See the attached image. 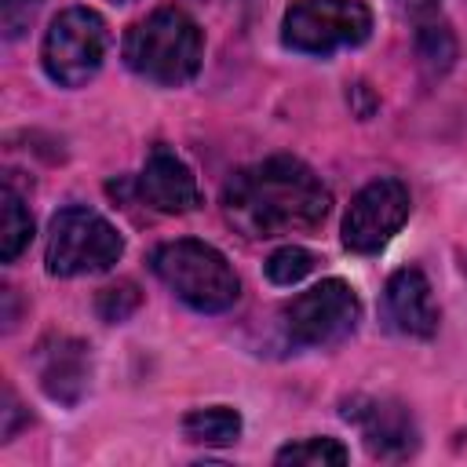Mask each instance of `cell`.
<instances>
[{"label": "cell", "instance_id": "22", "mask_svg": "<svg viewBox=\"0 0 467 467\" xmlns=\"http://www.w3.org/2000/svg\"><path fill=\"white\" fill-rule=\"evenodd\" d=\"M113 4H128V0H113Z\"/></svg>", "mask_w": 467, "mask_h": 467}, {"label": "cell", "instance_id": "11", "mask_svg": "<svg viewBox=\"0 0 467 467\" xmlns=\"http://www.w3.org/2000/svg\"><path fill=\"white\" fill-rule=\"evenodd\" d=\"M135 193L142 204H150L153 212H164V215H182L201 204V190H197L190 164L168 146L150 150V157L135 179Z\"/></svg>", "mask_w": 467, "mask_h": 467}, {"label": "cell", "instance_id": "3", "mask_svg": "<svg viewBox=\"0 0 467 467\" xmlns=\"http://www.w3.org/2000/svg\"><path fill=\"white\" fill-rule=\"evenodd\" d=\"M153 274L193 310L201 314H219L230 310L241 296V281L234 274V266L226 263V255L204 241L193 237H179L168 241L153 252Z\"/></svg>", "mask_w": 467, "mask_h": 467}, {"label": "cell", "instance_id": "12", "mask_svg": "<svg viewBox=\"0 0 467 467\" xmlns=\"http://www.w3.org/2000/svg\"><path fill=\"white\" fill-rule=\"evenodd\" d=\"M387 317L398 332L427 339L438 328V306L431 296V281L420 266H401L387 281Z\"/></svg>", "mask_w": 467, "mask_h": 467}, {"label": "cell", "instance_id": "14", "mask_svg": "<svg viewBox=\"0 0 467 467\" xmlns=\"http://www.w3.org/2000/svg\"><path fill=\"white\" fill-rule=\"evenodd\" d=\"M182 434L193 445H230L241 438V416L226 405H212V409H193L182 420Z\"/></svg>", "mask_w": 467, "mask_h": 467}, {"label": "cell", "instance_id": "7", "mask_svg": "<svg viewBox=\"0 0 467 467\" xmlns=\"http://www.w3.org/2000/svg\"><path fill=\"white\" fill-rule=\"evenodd\" d=\"M281 317H285V332L292 343L328 347L354 332V325L361 317V303L347 281L328 277V281H317L314 288L292 296L285 303Z\"/></svg>", "mask_w": 467, "mask_h": 467}, {"label": "cell", "instance_id": "2", "mask_svg": "<svg viewBox=\"0 0 467 467\" xmlns=\"http://www.w3.org/2000/svg\"><path fill=\"white\" fill-rule=\"evenodd\" d=\"M201 29L182 7H157L146 18H139L124 36V62L164 88H179L193 80L201 69Z\"/></svg>", "mask_w": 467, "mask_h": 467}, {"label": "cell", "instance_id": "17", "mask_svg": "<svg viewBox=\"0 0 467 467\" xmlns=\"http://www.w3.org/2000/svg\"><path fill=\"white\" fill-rule=\"evenodd\" d=\"M314 263H317L314 252H306V248H299V244H285V248H277V252L266 259V277H270L274 285H296V281H303V277L314 270Z\"/></svg>", "mask_w": 467, "mask_h": 467}, {"label": "cell", "instance_id": "5", "mask_svg": "<svg viewBox=\"0 0 467 467\" xmlns=\"http://www.w3.org/2000/svg\"><path fill=\"white\" fill-rule=\"evenodd\" d=\"M106 22L88 11V7H66L62 15L51 18L47 33H44V69L55 84L62 88H80L88 84L106 58Z\"/></svg>", "mask_w": 467, "mask_h": 467}, {"label": "cell", "instance_id": "20", "mask_svg": "<svg viewBox=\"0 0 467 467\" xmlns=\"http://www.w3.org/2000/svg\"><path fill=\"white\" fill-rule=\"evenodd\" d=\"M18 409H22V405H18L15 390L7 387V390H4V441L15 434V420H18Z\"/></svg>", "mask_w": 467, "mask_h": 467}, {"label": "cell", "instance_id": "6", "mask_svg": "<svg viewBox=\"0 0 467 467\" xmlns=\"http://www.w3.org/2000/svg\"><path fill=\"white\" fill-rule=\"evenodd\" d=\"M368 33H372V11L361 0H296L281 22L285 44L306 55L354 47L368 40Z\"/></svg>", "mask_w": 467, "mask_h": 467}, {"label": "cell", "instance_id": "13", "mask_svg": "<svg viewBox=\"0 0 467 467\" xmlns=\"http://www.w3.org/2000/svg\"><path fill=\"white\" fill-rule=\"evenodd\" d=\"M29 237H33V215H29L26 201L18 197V190L11 182H4V190H0V259L15 263L26 252Z\"/></svg>", "mask_w": 467, "mask_h": 467}, {"label": "cell", "instance_id": "9", "mask_svg": "<svg viewBox=\"0 0 467 467\" xmlns=\"http://www.w3.org/2000/svg\"><path fill=\"white\" fill-rule=\"evenodd\" d=\"M343 416L361 431V441L379 460H405L420 445L412 412L394 398H350Z\"/></svg>", "mask_w": 467, "mask_h": 467}, {"label": "cell", "instance_id": "10", "mask_svg": "<svg viewBox=\"0 0 467 467\" xmlns=\"http://www.w3.org/2000/svg\"><path fill=\"white\" fill-rule=\"evenodd\" d=\"M33 368H36V379H40V387H44L47 398H55L62 405H77L80 394L88 390V379H91L88 343L77 339V336L51 332V336H44L36 343Z\"/></svg>", "mask_w": 467, "mask_h": 467}, {"label": "cell", "instance_id": "19", "mask_svg": "<svg viewBox=\"0 0 467 467\" xmlns=\"http://www.w3.org/2000/svg\"><path fill=\"white\" fill-rule=\"evenodd\" d=\"M36 4H40V0H0V15H4L7 36H18V33H22V22L29 18V11H33Z\"/></svg>", "mask_w": 467, "mask_h": 467}, {"label": "cell", "instance_id": "18", "mask_svg": "<svg viewBox=\"0 0 467 467\" xmlns=\"http://www.w3.org/2000/svg\"><path fill=\"white\" fill-rule=\"evenodd\" d=\"M139 303H142L139 288H135L131 281H117V285H106V288L99 292L95 310H99V317H102V321L117 325V321H128V317L139 310Z\"/></svg>", "mask_w": 467, "mask_h": 467}, {"label": "cell", "instance_id": "16", "mask_svg": "<svg viewBox=\"0 0 467 467\" xmlns=\"http://www.w3.org/2000/svg\"><path fill=\"white\" fill-rule=\"evenodd\" d=\"M347 456L350 452L336 438H303V441L285 445L274 460L277 463H306V467H336V463H347Z\"/></svg>", "mask_w": 467, "mask_h": 467}, {"label": "cell", "instance_id": "8", "mask_svg": "<svg viewBox=\"0 0 467 467\" xmlns=\"http://www.w3.org/2000/svg\"><path fill=\"white\" fill-rule=\"evenodd\" d=\"M409 190L398 179H376L368 182L343 215V244L350 252H379L409 219Z\"/></svg>", "mask_w": 467, "mask_h": 467}, {"label": "cell", "instance_id": "4", "mask_svg": "<svg viewBox=\"0 0 467 467\" xmlns=\"http://www.w3.org/2000/svg\"><path fill=\"white\" fill-rule=\"evenodd\" d=\"M124 252V237L99 212L69 204L51 219L47 234V270L55 277L109 270Z\"/></svg>", "mask_w": 467, "mask_h": 467}, {"label": "cell", "instance_id": "1", "mask_svg": "<svg viewBox=\"0 0 467 467\" xmlns=\"http://www.w3.org/2000/svg\"><path fill=\"white\" fill-rule=\"evenodd\" d=\"M332 204L328 186L299 157H266L230 175L223 186V212L244 237H281L314 230Z\"/></svg>", "mask_w": 467, "mask_h": 467}, {"label": "cell", "instance_id": "15", "mask_svg": "<svg viewBox=\"0 0 467 467\" xmlns=\"http://www.w3.org/2000/svg\"><path fill=\"white\" fill-rule=\"evenodd\" d=\"M416 58L427 77H441L456 58V36L441 18H423L416 29Z\"/></svg>", "mask_w": 467, "mask_h": 467}, {"label": "cell", "instance_id": "21", "mask_svg": "<svg viewBox=\"0 0 467 467\" xmlns=\"http://www.w3.org/2000/svg\"><path fill=\"white\" fill-rule=\"evenodd\" d=\"M401 7H409V11H431L434 0H401Z\"/></svg>", "mask_w": 467, "mask_h": 467}]
</instances>
